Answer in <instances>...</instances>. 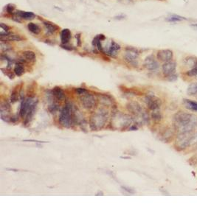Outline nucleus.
Returning <instances> with one entry per match:
<instances>
[{"label":"nucleus","instance_id":"obj_1","mask_svg":"<svg viewBox=\"0 0 197 221\" xmlns=\"http://www.w3.org/2000/svg\"><path fill=\"white\" fill-rule=\"evenodd\" d=\"M173 125L179 133L190 131L197 127V116L180 111L173 116Z\"/></svg>","mask_w":197,"mask_h":221},{"label":"nucleus","instance_id":"obj_2","mask_svg":"<svg viewBox=\"0 0 197 221\" xmlns=\"http://www.w3.org/2000/svg\"><path fill=\"white\" fill-rule=\"evenodd\" d=\"M37 101L33 97L27 98L23 100L21 102V108H20V116L21 117L26 116V121H30L36 109Z\"/></svg>","mask_w":197,"mask_h":221},{"label":"nucleus","instance_id":"obj_3","mask_svg":"<svg viewBox=\"0 0 197 221\" xmlns=\"http://www.w3.org/2000/svg\"><path fill=\"white\" fill-rule=\"evenodd\" d=\"M194 140L195 133H193V130L182 132L176 136V145L180 150H183L190 146L191 144L194 143Z\"/></svg>","mask_w":197,"mask_h":221},{"label":"nucleus","instance_id":"obj_4","mask_svg":"<svg viewBox=\"0 0 197 221\" xmlns=\"http://www.w3.org/2000/svg\"><path fill=\"white\" fill-rule=\"evenodd\" d=\"M72 114H73V109H72V105L70 103H67L60 113V123L66 128H70L73 120Z\"/></svg>","mask_w":197,"mask_h":221},{"label":"nucleus","instance_id":"obj_5","mask_svg":"<svg viewBox=\"0 0 197 221\" xmlns=\"http://www.w3.org/2000/svg\"><path fill=\"white\" fill-rule=\"evenodd\" d=\"M107 120V116L106 112H103L102 110H100L98 113H95L93 116L91 117L90 119V125L91 128L95 130H98L100 128H102L105 125L106 122Z\"/></svg>","mask_w":197,"mask_h":221},{"label":"nucleus","instance_id":"obj_6","mask_svg":"<svg viewBox=\"0 0 197 221\" xmlns=\"http://www.w3.org/2000/svg\"><path fill=\"white\" fill-rule=\"evenodd\" d=\"M138 57H139V53L137 50L133 48H129L126 51L124 59L128 64L136 67L138 65Z\"/></svg>","mask_w":197,"mask_h":221},{"label":"nucleus","instance_id":"obj_7","mask_svg":"<svg viewBox=\"0 0 197 221\" xmlns=\"http://www.w3.org/2000/svg\"><path fill=\"white\" fill-rule=\"evenodd\" d=\"M145 102L150 110H156L160 108L161 105L160 100L154 94H148L145 98Z\"/></svg>","mask_w":197,"mask_h":221},{"label":"nucleus","instance_id":"obj_8","mask_svg":"<svg viewBox=\"0 0 197 221\" xmlns=\"http://www.w3.org/2000/svg\"><path fill=\"white\" fill-rule=\"evenodd\" d=\"M176 64L175 61H170L168 62H165L163 65L162 66V71L163 75L165 77L169 76V75L174 74L176 71Z\"/></svg>","mask_w":197,"mask_h":221},{"label":"nucleus","instance_id":"obj_9","mask_svg":"<svg viewBox=\"0 0 197 221\" xmlns=\"http://www.w3.org/2000/svg\"><path fill=\"white\" fill-rule=\"evenodd\" d=\"M143 66L149 71H155L159 68V63L153 55H149L145 59Z\"/></svg>","mask_w":197,"mask_h":221},{"label":"nucleus","instance_id":"obj_10","mask_svg":"<svg viewBox=\"0 0 197 221\" xmlns=\"http://www.w3.org/2000/svg\"><path fill=\"white\" fill-rule=\"evenodd\" d=\"M157 58L159 61L162 62H168L172 61L173 58V53L171 50H161L157 52Z\"/></svg>","mask_w":197,"mask_h":221},{"label":"nucleus","instance_id":"obj_11","mask_svg":"<svg viewBox=\"0 0 197 221\" xmlns=\"http://www.w3.org/2000/svg\"><path fill=\"white\" fill-rule=\"evenodd\" d=\"M81 102L84 107L87 109H91L95 105V98L92 94H84V96L81 98Z\"/></svg>","mask_w":197,"mask_h":221},{"label":"nucleus","instance_id":"obj_12","mask_svg":"<svg viewBox=\"0 0 197 221\" xmlns=\"http://www.w3.org/2000/svg\"><path fill=\"white\" fill-rule=\"evenodd\" d=\"M121 50V46L119 45L118 44H117L116 42L112 41L111 42V44L109 45V49L107 52H106V54L109 55V56L112 57H115V55L118 54V51Z\"/></svg>","mask_w":197,"mask_h":221},{"label":"nucleus","instance_id":"obj_13","mask_svg":"<svg viewBox=\"0 0 197 221\" xmlns=\"http://www.w3.org/2000/svg\"><path fill=\"white\" fill-rule=\"evenodd\" d=\"M128 108H129V110H130L132 113H135V114L136 115L143 114L142 108H141L140 105L137 102H129V105H128Z\"/></svg>","mask_w":197,"mask_h":221},{"label":"nucleus","instance_id":"obj_14","mask_svg":"<svg viewBox=\"0 0 197 221\" xmlns=\"http://www.w3.org/2000/svg\"><path fill=\"white\" fill-rule=\"evenodd\" d=\"M36 54L34 52L30 51V50H27V51H24L22 53V61L24 62H31V61H34L36 60Z\"/></svg>","mask_w":197,"mask_h":221},{"label":"nucleus","instance_id":"obj_15","mask_svg":"<svg viewBox=\"0 0 197 221\" xmlns=\"http://www.w3.org/2000/svg\"><path fill=\"white\" fill-rule=\"evenodd\" d=\"M71 38V32L69 29H64L61 33V40L62 44H67Z\"/></svg>","mask_w":197,"mask_h":221},{"label":"nucleus","instance_id":"obj_16","mask_svg":"<svg viewBox=\"0 0 197 221\" xmlns=\"http://www.w3.org/2000/svg\"><path fill=\"white\" fill-rule=\"evenodd\" d=\"M22 38L19 35L10 34L6 36H1V41H20Z\"/></svg>","mask_w":197,"mask_h":221},{"label":"nucleus","instance_id":"obj_17","mask_svg":"<svg viewBox=\"0 0 197 221\" xmlns=\"http://www.w3.org/2000/svg\"><path fill=\"white\" fill-rule=\"evenodd\" d=\"M16 16L19 18H24V20H31L33 19L36 16L32 12H24V11H17Z\"/></svg>","mask_w":197,"mask_h":221},{"label":"nucleus","instance_id":"obj_18","mask_svg":"<svg viewBox=\"0 0 197 221\" xmlns=\"http://www.w3.org/2000/svg\"><path fill=\"white\" fill-rule=\"evenodd\" d=\"M52 92H53V94L58 100H63L65 98V94L60 87H55Z\"/></svg>","mask_w":197,"mask_h":221},{"label":"nucleus","instance_id":"obj_19","mask_svg":"<svg viewBox=\"0 0 197 221\" xmlns=\"http://www.w3.org/2000/svg\"><path fill=\"white\" fill-rule=\"evenodd\" d=\"M184 104L187 109L197 112V102L185 99L184 100Z\"/></svg>","mask_w":197,"mask_h":221},{"label":"nucleus","instance_id":"obj_20","mask_svg":"<svg viewBox=\"0 0 197 221\" xmlns=\"http://www.w3.org/2000/svg\"><path fill=\"white\" fill-rule=\"evenodd\" d=\"M185 65L188 68L192 69L197 65V59L193 57H188L185 59Z\"/></svg>","mask_w":197,"mask_h":221},{"label":"nucleus","instance_id":"obj_21","mask_svg":"<svg viewBox=\"0 0 197 221\" xmlns=\"http://www.w3.org/2000/svg\"><path fill=\"white\" fill-rule=\"evenodd\" d=\"M44 25L47 31L50 34H53L58 30V27L56 25H55L53 23L49 22V21H44Z\"/></svg>","mask_w":197,"mask_h":221},{"label":"nucleus","instance_id":"obj_22","mask_svg":"<svg viewBox=\"0 0 197 221\" xmlns=\"http://www.w3.org/2000/svg\"><path fill=\"white\" fill-rule=\"evenodd\" d=\"M187 94L194 96L197 95V83H192L189 84L188 87L187 89Z\"/></svg>","mask_w":197,"mask_h":221},{"label":"nucleus","instance_id":"obj_23","mask_svg":"<svg viewBox=\"0 0 197 221\" xmlns=\"http://www.w3.org/2000/svg\"><path fill=\"white\" fill-rule=\"evenodd\" d=\"M27 27H28L29 31L33 33V34L38 35L41 32V28L39 27V26L34 24V23H29L28 25H27Z\"/></svg>","mask_w":197,"mask_h":221},{"label":"nucleus","instance_id":"obj_24","mask_svg":"<svg viewBox=\"0 0 197 221\" xmlns=\"http://www.w3.org/2000/svg\"><path fill=\"white\" fill-rule=\"evenodd\" d=\"M185 20H187V18L183 17V16H178V15H171V16H168L166 18V21H169V22H178V21H185Z\"/></svg>","mask_w":197,"mask_h":221},{"label":"nucleus","instance_id":"obj_25","mask_svg":"<svg viewBox=\"0 0 197 221\" xmlns=\"http://www.w3.org/2000/svg\"><path fill=\"white\" fill-rule=\"evenodd\" d=\"M14 73L17 76H21L24 73V68L21 64H16L14 67Z\"/></svg>","mask_w":197,"mask_h":221},{"label":"nucleus","instance_id":"obj_26","mask_svg":"<svg viewBox=\"0 0 197 221\" xmlns=\"http://www.w3.org/2000/svg\"><path fill=\"white\" fill-rule=\"evenodd\" d=\"M186 75H187L188 77H195L196 78L197 76V65L196 67H193V68L190 69L188 71H187Z\"/></svg>","mask_w":197,"mask_h":221},{"label":"nucleus","instance_id":"obj_27","mask_svg":"<svg viewBox=\"0 0 197 221\" xmlns=\"http://www.w3.org/2000/svg\"><path fill=\"white\" fill-rule=\"evenodd\" d=\"M151 116H152V118H153L154 120H155V121H160L162 119L161 113H160V111H158L157 110H154V112L151 114Z\"/></svg>","mask_w":197,"mask_h":221},{"label":"nucleus","instance_id":"obj_28","mask_svg":"<svg viewBox=\"0 0 197 221\" xmlns=\"http://www.w3.org/2000/svg\"><path fill=\"white\" fill-rule=\"evenodd\" d=\"M18 92L16 91H14L12 92L11 97H10V100L12 102H16L18 100Z\"/></svg>","mask_w":197,"mask_h":221},{"label":"nucleus","instance_id":"obj_29","mask_svg":"<svg viewBox=\"0 0 197 221\" xmlns=\"http://www.w3.org/2000/svg\"><path fill=\"white\" fill-rule=\"evenodd\" d=\"M1 49L2 51H7L10 50V46L6 43H4V41H1Z\"/></svg>","mask_w":197,"mask_h":221},{"label":"nucleus","instance_id":"obj_30","mask_svg":"<svg viewBox=\"0 0 197 221\" xmlns=\"http://www.w3.org/2000/svg\"><path fill=\"white\" fill-rule=\"evenodd\" d=\"M178 77H177V75L176 74H172V75H169V76L167 77V80L168 81H170V82H174V81H176V80H177Z\"/></svg>","mask_w":197,"mask_h":221},{"label":"nucleus","instance_id":"obj_31","mask_svg":"<svg viewBox=\"0 0 197 221\" xmlns=\"http://www.w3.org/2000/svg\"><path fill=\"white\" fill-rule=\"evenodd\" d=\"M14 8H15L14 5H13V4H9V5L7 6V12L8 13L12 14V13H13Z\"/></svg>","mask_w":197,"mask_h":221},{"label":"nucleus","instance_id":"obj_32","mask_svg":"<svg viewBox=\"0 0 197 221\" xmlns=\"http://www.w3.org/2000/svg\"><path fill=\"white\" fill-rule=\"evenodd\" d=\"M75 91H76L77 93L80 95H84V94L87 93V90L84 89L83 88H78L75 89Z\"/></svg>","mask_w":197,"mask_h":221},{"label":"nucleus","instance_id":"obj_33","mask_svg":"<svg viewBox=\"0 0 197 221\" xmlns=\"http://www.w3.org/2000/svg\"><path fill=\"white\" fill-rule=\"evenodd\" d=\"M24 142H38V143H45L47 142H41V141H38V140H33V139H30V140H24Z\"/></svg>","mask_w":197,"mask_h":221},{"label":"nucleus","instance_id":"obj_34","mask_svg":"<svg viewBox=\"0 0 197 221\" xmlns=\"http://www.w3.org/2000/svg\"><path fill=\"white\" fill-rule=\"evenodd\" d=\"M122 188H123V190H126V191H127L128 192H129V193H135V191H134V190H129V188H127V187H123Z\"/></svg>","mask_w":197,"mask_h":221},{"label":"nucleus","instance_id":"obj_35","mask_svg":"<svg viewBox=\"0 0 197 221\" xmlns=\"http://www.w3.org/2000/svg\"><path fill=\"white\" fill-rule=\"evenodd\" d=\"M190 26L192 27V28L194 29L195 30H197V23H193V24H190Z\"/></svg>","mask_w":197,"mask_h":221},{"label":"nucleus","instance_id":"obj_36","mask_svg":"<svg viewBox=\"0 0 197 221\" xmlns=\"http://www.w3.org/2000/svg\"><path fill=\"white\" fill-rule=\"evenodd\" d=\"M196 78H197V76H196Z\"/></svg>","mask_w":197,"mask_h":221}]
</instances>
